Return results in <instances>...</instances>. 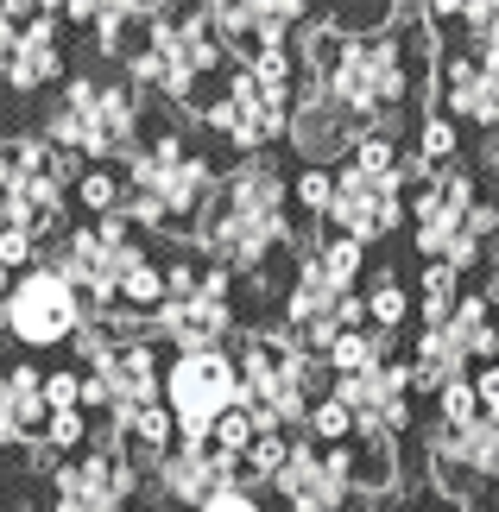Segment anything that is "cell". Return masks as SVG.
I'll list each match as a JSON object with an SVG mask.
<instances>
[{"label":"cell","mask_w":499,"mask_h":512,"mask_svg":"<svg viewBox=\"0 0 499 512\" xmlns=\"http://www.w3.org/2000/svg\"><path fill=\"white\" fill-rule=\"evenodd\" d=\"M297 51H304V70L367 133H392V140L417 133V121H424L417 108L430 95V64H436L424 7H398L386 26H329L323 13H310Z\"/></svg>","instance_id":"obj_1"},{"label":"cell","mask_w":499,"mask_h":512,"mask_svg":"<svg viewBox=\"0 0 499 512\" xmlns=\"http://www.w3.org/2000/svg\"><path fill=\"white\" fill-rule=\"evenodd\" d=\"M152 127V95L121 70L76 57L70 83L38 108V133L83 165H127Z\"/></svg>","instance_id":"obj_2"},{"label":"cell","mask_w":499,"mask_h":512,"mask_svg":"<svg viewBox=\"0 0 499 512\" xmlns=\"http://www.w3.org/2000/svg\"><path fill=\"white\" fill-rule=\"evenodd\" d=\"M234 367H241V411L259 424V437H304L310 405L335 386L329 367L310 361L285 323H247L234 336Z\"/></svg>","instance_id":"obj_3"},{"label":"cell","mask_w":499,"mask_h":512,"mask_svg":"<svg viewBox=\"0 0 499 512\" xmlns=\"http://www.w3.org/2000/svg\"><path fill=\"white\" fill-rule=\"evenodd\" d=\"M146 247H152V241L127 222V215H108V222H76L64 241L45 253V266L89 304V323H114L121 279H127V266H133Z\"/></svg>","instance_id":"obj_4"},{"label":"cell","mask_w":499,"mask_h":512,"mask_svg":"<svg viewBox=\"0 0 499 512\" xmlns=\"http://www.w3.org/2000/svg\"><path fill=\"white\" fill-rule=\"evenodd\" d=\"M83 323H89V304L76 298V291L57 279L51 266H32V272H19L13 291H7V310H0V342H13L26 361H38V354L70 348L76 336H83Z\"/></svg>","instance_id":"obj_5"},{"label":"cell","mask_w":499,"mask_h":512,"mask_svg":"<svg viewBox=\"0 0 499 512\" xmlns=\"http://www.w3.org/2000/svg\"><path fill=\"white\" fill-rule=\"evenodd\" d=\"M139 500H146V475L114 449L108 430H95L83 456L45 475V512H139Z\"/></svg>","instance_id":"obj_6"},{"label":"cell","mask_w":499,"mask_h":512,"mask_svg":"<svg viewBox=\"0 0 499 512\" xmlns=\"http://www.w3.org/2000/svg\"><path fill=\"white\" fill-rule=\"evenodd\" d=\"M241 405V367L228 348H196L165 361V411L177 418V443H209V430Z\"/></svg>","instance_id":"obj_7"},{"label":"cell","mask_w":499,"mask_h":512,"mask_svg":"<svg viewBox=\"0 0 499 512\" xmlns=\"http://www.w3.org/2000/svg\"><path fill=\"white\" fill-rule=\"evenodd\" d=\"M335 399L348 405V418L361 437L354 443H398L411 430V405H417V380H411V361L392 354L386 367H367V373H348V380L329 386Z\"/></svg>","instance_id":"obj_8"},{"label":"cell","mask_w":499,"mask_h":512,"mask_svg":"<svg viewBox=\"0 0 499 512\" xmlns=\"http://www.w3.org/2000/svg\"><path fill=\"white\" fill-rule=\"evenodd\" d=\"M367 140V127L354 121V114L335 102V95L316 83V76L304 70V89H297V114L285 127V152L297 159V171L316 165V171H342L354 159V146Z\"/></svg>","instance_id":"obj_9"},{"label":"cell","mask_w":499,"mask_h":512,"mask_svg":"<svg viewBox=\"0 0 499 512\" xmlns=\"http://www.w3.org/2000/svg\"><path fill=\"white\" fill-rule=\"evenodd\" d=\"M481 171H474L468 159L462 165H449V171H430L424 184L411 190V247H417V260H443V253L468 234V209H474V196H481Z\"/></svg>","instance_id":"obj_10"},{"label":"cell","mask_w":499,"mask_h":512,"mask_svg":"<svg viewBox=\"0 0 499 512\" xmlns=\"http://www.w3.org/2000/svg\"><path fill=\"white\" fill-rule=\"evenodd\" d=\"M266 494L285 512H354L361 487H354V443L348 449H316L310 437H297L285 475Z\"/></svg>","instance_id":"obj_11"},{"label":"cell","mask_w":499,"mask_h":512,"mask_svg":"<svg viewBox=\"0 0 499 512\" xmlns=\"http://www.w3.org/2000/svg\"><path fill=\"white\" fill-rule=\"evenodd\" d=\"M146 487L158 494V506H209L215 494H228V487H241V462L222 456L215 443H177L165 462L146 475Z\"/></svg>","instance_id":"obj_12"},{"label":"cell","mask_w":499,"mask_h":512,"mask_svg":"<svg viewBox=\"0 0 499 512\" xmlns=\"http://www.w3.org/2000/svg\"><path fill=\"white\" fill-rule=\"evenodd\" d=\"M405 361H411L417 399H436L443 386H455V380H468V373H474V361H468V348H462L455 329H411Z\"/></svg>","instance_id":"obj_13"},{"label":"cell","mask_w":499,"mask_h":512,"mask_svg":"<svg viewBox=\"0 0 499 512\" xmlns=\"http://www.w3.org/2000/svg\"><path fill=\"white\" fill-rule=\"evenodd\" d=\"M361 298H367V329H379V336H405V323H411V285L398 279L392 266H373L367 272Z\"/></svg>","instance_id":"obj_14"},{"label":"cell","mask_w":499,"mask_h":512,"mask_svg":"<svg viewBox=\"0 0 499 512\" xmlns=\"http://www.w3.org/2000/svg\"><path fill=\"white\" fill-rule=\"evenodd\" d=\"M70 209H76V222H108V215H121L127 209L121 165H89L76 177V190H70Z\"/></svg>","instance_id":"obj_15"},{"label":"cell","mask_w":499,"mask_h":512,"mask_svg":"<svg viewBox=\"0 0 499 512\" xmlns=\"http://www.w3.org/2000/svg\"><path fill=\"white\" fill-rule=\"evenodd\" d=\"M398 354V336H379V329H342L329 348V380H348V373H367V367H386Z\"/></svg>","instance_id":"obj_16"},{"label":"cell","mask_w":499,"mask_h":512,"mask_svg":"<svg viewBox=\"0 0 499 512\" xmlns=\"http://www.w3.org/2000/svg\"><path fill=\"white\" fill-rule=\"evenodd\" d=\"M411 159L424 165V171H449V165H462V127L449 121V114H424L411 133Z\"/></svg>","instance_id":"obj_17"},{"label":"cell","mask_w":499,"mask_h":512,"mask_svg":"<svg viewBox=\"0 0 499 512\" xmlns=\"http://www.w3.org/2000/svg\"><path fill=\"white\" fill-rule=\"evenodd\" d=\"M329 203H335V171H316V165L291 171V209L304 215L310 228H323V222H329Z\"/></svg>","instance_id":"obj_18"},{"label":"cell","mask_w":499,"mask_h":512,"mask_svg":"<svg viewBox=\"0 0 499 512\" xmlns=\"http://www.w3.org/2000/svg\"><path fill=\"white\" fill-rule=\"evenodd\" d=\"M304 437H310L316 449H348L354 437H361V430H354L348 405L329 392V399H316V405H310V424H304Z\"/></svg>","instance_id":"obj_19"},{"label":"cell","mask_w":499,"mask_h":512,"mask_svg":"<svg viewBox=\"0 0 499 512\" xmlns=\"http://www.w3.org/2000/svg\"><path fill=\"white\" fill-rule=\"evenodd\" d=\"M89 443H95V418H89V411H57L51 430H45V456H57V462L83 456Z\"/></svg>","instance_id":"obj_20"},{"label":"cell","mask_w":499,"mask_h":512,"mask_svg":"<svg viewBox=\"0 0 499 512\" xmlns=\"http://www.w3.org/2000/svg\"><path fill=\"white\" fill-rule=\"evenodd\" d=\"M474 418H481V399H474V373L468 380H455L436 392V424H449V430H468Z\"/></svg>","instance_id":"obj_21"},{"label":"cell","mask_w":499,"mask_h":512,"mask_svg":"<svg viewBox=\"0 0 499 512\" xmlns=\"http://www.w3.org/2000/svg\"><path fill=\"white\" fill-rule=\"evenodd\" d=\"M209 443H215V449H222V456H234V462H241V456H247V449L259 443V424L247 418V411H241V405H234V411H228V418H222V424H215V430H209Z\"/></svg>","instance_id":"obj_22"},{"label":"cell","mask_w":499,"mask_h":512,"mask_svg":"<svg viewBox=\"0 0 499 512\" xmlns=\"http://www.w3.org/2000/svg\"><path fill=\"white\" fill-rule=\"evenodd\" d=\"M45 405H51V418L57 411H83V367H45Z\"/></svg>","instance_id":"obj_23"},{"label":"cell","mask_w":499,"mask_h":512,"mask_svg":"<svg viewBox=\"0 0 499 512\" xmlns=\"http://www.w3.org/2000/svg\"><path fill=\"white\" fill-rule=\"evenodd\" d=\"M474 399H481V418L499 424V361L493 367H474Z\"/></svg>","instance_id":"obj_24"},{"label":"cell","mask_w":499,"mask_h":512,"mask_svg":"<svg viewBox=\"0 0 499 512\" xmlns=\"http://www.w3.org/2000/svg\"><path fill=\"white\" fill-rule=\"evenodd\" d=\"M196 512H266V500H259L253 487H228V494H215L209 506H196Z\"/></svg>","instance_id":"obj_25"},{"label":"cell","mask_w":499,"mask_h":512,"mask_svg":"<svg viewBox=\"0 0 499 512\" xmlns=\"http://www.w3.org/2000/svg\"><path fill=\"white\" fill-rule=\"evenodd\" d=\"M7 291H13V272L0 266V310H7Z\"/></svg>","instance_id":"obj_26"},{"label":"cell","mask_w":499,"mask_h":512,"mask_svg":"<svg viewBox=\"0 0 499 512\" xmlns=\"http://www.w3.org/2000/svg\"><path fill=\"white\" fill-rule=\"evenodd\" d=\"M0 462H7V443H0Z\"/></svg>","instance_id":"obj_27"},{"label":"cell","mask_w":499,"mask_h":512,"mask_svg":"<svg viewBox=\"0 0 499 512\" xmlns=\"http://www.w3.org/2000/svg\"><path fill=\"white\" fill-rule=\"evenodd\" d=\"M0 512H7V494H0Z\"/></svg>","instance_id":"obj_28"}]
</instances>
